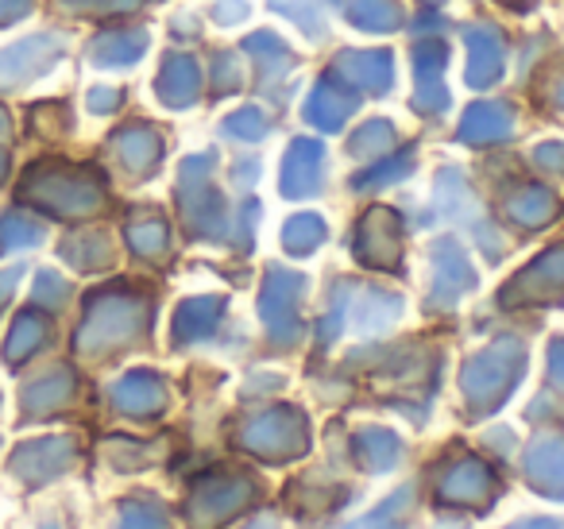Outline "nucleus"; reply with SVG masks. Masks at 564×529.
<instances>
[{
  "instance_id": "obj_1",
  "label": "nucleus",
  "mask_w": 564,
  "mask_h": 529,
  "mask_svg": "<svg viewBox=\"0 0 564 529\" xmlns=\"http://www.w3.org/2000/svg\"><path fill=\"white\" fill-rule=\"evenodd\" d=\"M66 58V40L58 32H32L24 40L0 47V94L35 86Z\"/></svg>"
},
{
  "instance_id": "obj_2",
  "label": "nucleus",
  "mask_w": 564,
  "mask_h": 529,
  "mask_svg": "<svg viewBox=\"0 0 564 529\" xmlns=\"http://www.w3.org/2000/svg\"><path fill=\"white\" fill-rule=\"evenodd\" d=\"M143 47H148V32H135V28H105L86 47V55H89V63L101 66V71H120V66L140 63Z\"/></svg>"
},
{
  "instance_id": "obj_3",
  "label": "nucleus",
  "mask_w": 564,
  "mask_h": 529,
  "mask_svg": "<svg viewBox=\"0 0 564 529\" xmlns=\"http://www.w3.org/2000/svg\"><path fill=\"white\" fill-rule=\"evenodd\" d=\"M117 148H120V155H124V163H132V166H143L155 159V143H151L148 128H128L124 136H117Z\"/></svg>"
},
{
  "instance_id": "obj_4",
  "label": "nucleus",
  "mask_w": 564,
  "mask_h": 529,
  "mask_svg": "<svg viewBox=\"0 0 564 529\" xmlns=\"http://www.w3.org/2000/svg\"><path fill=\"white\" fill-rule=\"evenodd\" d=\"M120 101H124V94H120V89H112V86H94V89H89V97H86V105H89V112H94V117H109L112 109H120Z\"/></svg>"
},
{
  "instance_id": "obj_5",
  "label": "nucleus",
  "mask_w": 564,
  "mask_h": 529,
  "mask_svg": "<svg viewBox=\"0 0 564 529\" xmlns=\"http://www.w3.org/2000/svg\"><path fill=\"white\" fill-rule=\"evenodd\" d=\"M32 12H35V0H0V32L24 24Z\"/></svg>"
},
{
  "instance_id": "obj_6",
  "label": "nucleus",
  "mask_w": 564,
  "mask_h": 529,
  "mask_svg": "<svg viewBox=\"0 0 564 529\" xmlns=\"http://www.w3.org/2000/svg\"><path fill=\"white\" fill-rule=\"evenodd\" d=\"M9 136H12V117H9V109L0 105V143L9 140Z\"/></svg>"
},
{
  "instance_id": "obj_7",
  "label": "nucleus",
  "mask_w": 564,
  "mask_h": 529,
  "mask_svg": "<svg viewBox=\"0 0 564 529\" xmlns=\"http://www.w3.org/2000/svg\"><path fill=\"white\" fill-rule=\"evenodd\" d=\"M4 166H9V159H4V151H0V174H4Z\"/></svg>"
}]
</instances>
